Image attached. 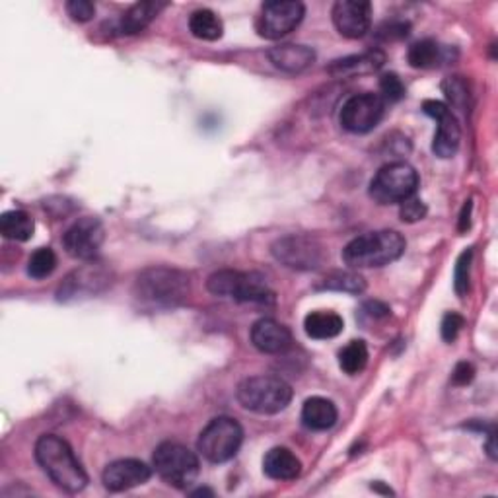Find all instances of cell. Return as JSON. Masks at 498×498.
Segmentation results:
<instances>
[{
	"label": "cell",
	"mask_w": 498,
	"mask_h": 498,
	"mask_svg": "<svg viewBox=\"0 0 498 498\" xmlns=\"http://www.w3.org/2000/svg\"><path fill=\"white\" fill-rule=\"evenodd\" d=\"M267 57L273 63V66L288 74L304 73L316 61L314 49L306 48V45H294V43L276 45V48L269 49Z\"/></svg>",
	"instance_id": "ac0fdd59"
},
{
	"label": "cell",
	"mask_w": 498,
	"mask_h": 498,
	"mask_svg": "<svg viewBox=\"0 0 498 498\" xmlns=\"http://www.w3.org/2000/svg\"><path fill=\"white\" fill-rule=\"evenodd\" d=\"M57 269V256L51 248H39L33 251V256L28 261V275L31 279L43 281L53 275Z\"/></svg>",
	"instance_id": "f1b7e54d"
},
{
	"label": "cell",
	"mask_w": 498,
	"mask_h": 498,
	"mask_svg": "<svg viewBox=\"0 0 498 498\" xmlns=\"http://www.w3.org/2000/svg\"><path fill=\"white\" fill-rule=\"evenodd\" d=\"M419 189V173L407 162H391L370 181V197L378 205H401Z\"/></svg>",
	"instance_id": "8992f818"
},
{
	"label": "cell",
	"mask_w": 498,
	"mask_h": 498,
	"mask_svg": "<svg viewBox=\"0 0 498 498\" xmlns=\"http://www.w3.org/2000/svg\"><path fill=\"white\" fill-rule=\"evenodd\" d=\"M36 459L45 475L65 493L76 494L86 489L88 475L80 466L71 444L57 434H43L36 444Z\"/></svg>",
	"instance_id": "7a4b0ae2"
},
{
	"label": "cell",
	"mask_w": 498,
	"mask_h": 498,
	"mask_svg": "<svg viewBox=\"0 0 498 498\" xmlns=\"http://www.w3.org/2000/svg\"><path fill=\"white\" fill-rule=\"evenodd\" d=\"M153 466L162 481H166L173 489L183 491L195 483L201 463L195 451L183 444L162 442L154 451Z\"/></svg>",
	"instance_id": "52a82bcc"
},
{
	"label": "cell",
	"mask_w": 498,
	"mask_h": 498,
	"mask_svg": "<svg viewBox=\"0 0 498 498\" xmlns=\"http://www.w3.org/2000/svg\"><path fill=\"white\" fill-rule=\"evenodd\" d=\"M407 59L413 68H434L442 61V48L434 39H421L411 45Z\"/></svg>",
	"instance_id": "484cf974"
},
{
	"label": "cell",
	"mask_w": 498,
	"mask_h": 498,
	"mask_svg": "<svg viewBox=\"0 0 498 498\" xmlns=\"http://www.w3.org/2000/svg\"><path fill=\"white\" fill-rule=\"evenodd\" d=\"M423 111L428 115V118H432L438 123V131L434 135V143H432V153L438 158H451L458 153L459 141H461V129L456 115L451 113V109L446 106V103L438 100H426L423 103Z\"/></svg>",
	"instance_id": "5bb4252c"
},
{
	"label": "cell",
	"mask_w": 498,
	"mask_h": 498,
	"mask_svg": "<svg viewBox=\"0 0 498 498\" xmlns=\"http://www.w3.org/2000/svg\"><path fill=\"white\" fill-rule=\"evenodd\" d=\"M66 13L78 24H86L96 16V6L90 0H71V3H66Z\"/></svg>",
	"instance_id": "d6a6232c"
},
{
	"label": "cell",
	"mask_w": 498,
	"mask_h": 498,
	"mask_svg": "<svg viewBox=\"0 0 498 498\" xmlns=\"http://www.w3.org/2000/svg\"><path fill=\"white\" fill-rule=\"evenodd\" d=\"M263 471L275 481H293L302 471V463L288 448H273L263 458Z\"/></svg>",
	"instance_id": "d6986e66"
},
{
	"label": "cell",
	"mask_w": 498,
	"mask_h": 498,
	"mask_svg": "<svg viewBox=\"0 0 498 498\" xmlns=\"http://www.w3.org/2000/svg\"><path fill=\"white\" fill-rule=\"evenodd\" d=\"M337 407L326 398H310L302 407V423L310 431H329L337 423Z\"/></svg>",
	"instance_id": "44dd1931"
},
{
	"label": "cell",
	"mask_w": 498,
	"mask_h": 498,
	"mask_svg": "<svg viewBox=\"0 0 498 498\" xmlns=\"http://www.w3.org/2000/svg\"><path fill=\"white\" fill-rule=\"evenodd\" d=\"M191 494H193V496H201V494H208V496H213L214 493H213V491H208V489H199V491H193Z\"/></svg>",
	"instance_id": "60d3db41"
},
{
	"label": "cell",
	"mask_w": 498,
	"mask_h": 498,
	"mask_svg": "<svg viewBox=\"0 0 498 498\" xmlns=\"http://www.w3.org/2000/svg\"><path fill=\"white\" fill-rule=\"evenodd\" d=\"M150 477H153V469H150L144 461L131 459V458L109 463V466L101 473L103 486L111 493H123V491L135 489V486L148 483Z\"/></svg>",
	"instance_id": "2e32d148"
},
{
	"label": "cell",
	"mask_w": 498,
	"mask_h": 498,
	"mask_svg": "<svg viewBox=\"0 0 498 498\" xmlns=\"http://www.w3.org/2000/svg\"><path fill=\"white\" fill-rule=\"evenodd\" d=\"M306 6L298 0H273L261 6L258 31L265 39H281L302 24Z\"/></svg>",
	"instance_id": "8fae6325"
},
{
	"label": "cell",
	"mask_w": 498,
	"mask_h": 498,
	"mask_svg": "<svg viewBox=\"0 0 498 498\" xmlns=\"http://www.w3.org/2000/svg\"><path fill=\"white\" fill-rule=\"evenodd\" d=\"M166 3H154V0H144V3L133 4L119 20V31L125 36H135V33L146 30L156 16L164 10Z\"/></svg>",
	"instance_id": "ffe728a7"
},
{
	"label": "cell",
	"mask_w": 498,
	"mask_h": 498,
	"mask_svg": "<svg viewBox=\"0 0 498 498\" xmlns=\"http://www.w3.org/2000/svg\"><path fill=\"white\" fill-rule=\"evenodd\" d=\"M103 240H106V228H103L101 220L94 216H84L78 218L76 223L65 232L63 248L71 258L80 261H90L96 259L98 251L103 246Z\"/></svg>",
	"instance_id": "4fadbf2b"
},
{
	"label": "cell",
	"mask_w": 498,
	"mask_h": 498,
	"mask_svg": "<svg viewBox=\"0 0 498 498\" xmlns=\"http://www.w3.org/2000/svg\"><path fill=\"white\" fill-rule=\"evenodd\" d=\"M111 283L113 273L108 265L98 259H90L65 276L59 291H57V300L59 302H76V300L98 296L108 291Z\"/></svg>",
	"instance_id": "9c48e42d"
},
{
	"label": "cell",
	"mask_w": 498,
	"mask_h": 498,
	"mask_svg": "<svg viewBox=\"0 0 498 498\" xmlns=\"http://www.w3.org/2000/svg\"><path fill=\"white\" fill-rule=\"evenodd\" d=\"M368 364V346L364 341H351L339 353V366L345 374H361Z\"/></svg>",
	"instance_id": "83f0119b"
},
{
	"label": "cell",
	"mask_w": 498,
	"mask_h": 498,
	"mask_svg": "<svg viewBox=\"0 0 498 498\" xmlns=\"http://www.w3.org/2000/svg\"><path fill=\"white\" fill-rule=\"evenodd\" d=\"M241 442V424L232 416H216L201 431L199 440H197V450L206 461L224 463L238 454Z\"/></svg>",
	"instance_id": "ba28073f"
},
{
	"label": "cell",
	"mask_w": 498,
	"mask_h": 498,
	"mask_svg": "<svg viewBox=\"0 0 498 498\" xmlns=\"http://www.w3.org/2000/svg\"><path fill=\"white\" fill-rule=\"evenodd\" d=\"M372 489H374V491H380V493H384V494H393L391 489H384V486H380V483H378V485H372Z\"/></svg>",
	"instance_id": "ab89813d"
},
{
	"label": "cell",
	"mask_w": 498,
	"mask_h": 498,
	"mask_svg": "<svg viewBox=\"0 0 498 498\" xmlns=\"http://www.w3.org/2000/svg\"><path fill=\"white\" fill-rule=\"evenodd\" d=\"M386 113V101L381 96L366 92V94H358L346 100L341 109V125L345 131L354 133V135H364L370 133L384 119Z\"/></svg>",
	"instance_id": "7c38bea8"
},
{
	"label": "cell",
	"mask_w": 498,
	"mask_h": 498,
	"mask_svg": "<svg viewBox=\"0 0 498 498\" xmlns=\"http://www.w3.org/2000/svg\"><path fill=\"white\" fill-rule=\"evenodd\" d=\"M191 293L189 275L171 267H150L136 276L133 294L146 310L178 308Z\"/></svg>",
	"instance_id": "6da1fadb"
},
{
	"label": "cell",
	"mask_w": 498,
	"mask_h": 498,
	"mask_svg": "<svg viewBox=\"0 0 498 498\" xmlns=\"http://www.w3.org/2000/svg\"><path fill=\"white\" fill-rule=\"evenodd\" d=\"M471 208H473V203L466 201V205H463L461 216H459V232L469 230V226H471Z\"/></svg>",
	"instance_id": "f35d334b"
},
{
	"label": "cell",
	"mask_w": 498,
	"mask_h": 498,
	"mask_svg": "<svg viewBox=\"0 0 498 498\" xmlns=\"http://www.w3.org/2000/svg\"><path fill=\"white\" fill-rule=\"evenodd\" d=\"M273 258L283 263L288 269L296 271H314L323 263V246L311 236L293 234L276 240L273 243Z\"/></svg>",
	"instance_id": "30bf717a"
},
{
	"label": "cell",
	"mask_w": 498,
	"mask_h": 498,
	"mask_svg": "<svg viewBox=\"0 0 498 498\" xmlns=\"http://www.w3.org/2000/svg\"><path fill=\"white\" fill-rule=\"evenodd\" d=\"M463 326H466V319H463L459 314H456V311H448L442 323H440V333H442V339L446 343H454Z\"/></svg>",
	"instance_id": "e575fe53"
},
{
	"label": "cell",
	"mask_w": 498,
	"mask_h": 498,
	"mask_svg": "<svg viewBox=\"0 0 498 498\" xmlns=\"http://www.w3.org/2000/svg\"><path fill=\"white\" fill-rule=\"evenodd\" d=\"M442 88L446 92L448 100H451V103H454L456 108L466 106V101H467V86L461 80V76H450V78H446Z\"/></svg>",
	"instance_id": "1f68e13d"
},
{
	"label": "cell",
	"mask_w": 498,
	"mask_h": 498,
	"mask_svg": "<svg viewBox=\"0 0 498 498\" xmlns=\"http://www.w3.org/2000/svg\"><path fill=\"white\" fill-rule=\"evenodd\" d=\"M251 343L259 353L283 354L293 346V333L283 323L271 318H263L253 323Z\"/></svg>",
	"instance_id": "e0dca14e"
},
{
	"label": "cell",
	"mask_w": 498,
	"mask_h": 498,
	"mask_svg": "<svg viewBox=\"0 0 498 498\" xmlns=\"http://www.w3.org/2000/svg\"><path fill=\"white\" fill-rule=\"evenodd\" d=\"M238 401L243 409L258 415H276L293 401V388L279 376H251L238 386Z\"/></svg>",
	"instance_id": "277c9868"
},
{
	"label": "cell",
	"mask_w": 498,
	"mask_h": 498,
	"mask_svg": "<svg viewBox=\"0 0 498 498\" xmlns=\"http://www.w3.org/2000/svg\"><path fill=\"white\" fill-rule=\"evenodd\" d=\"M343 328H345V321L339 314H335V311H326V310L310 311L304 319V329L308 333V337L318 341L337 337V335L343 331Z\"/></svg>",
	"instance_id": "603a6c76"
},
{
	"label": "cell",
	"mask_w": 498,
	"mask_h": 498,
	"mask_svg": "<svg viewBox=\"0 0 498 498\" xmlns=\"http://www.w3.org/2000/svg\"><path fill=\"white\" fill-rule=\"evenodd\" d=\"M321 288L346 294H363L366 291V281L354 271H335L323 279Z\"/></svg>",
	"instance_id": "4316f807"
},
{
	"label": "cell",
	"mask_w": 498,
	"mask_h": 498,
	"mask_svg": "<svg viewBox=\"0 0 498 498\" xmlns=\"http://www.w3.org/2000/svg\"><path fill=\"white\" fill-rule=\"evenodd\" d=\"M208 293L214 296L234 298L238 302H249V304H269L275 300V293L267 279L261 273H241L223 269L216 271L206 281Z\"/></svg>",
	"instance_id": "5b68a950"
},
{
	"label": "cell",
	"mask_w": 498,
	"mask_h": 498,
	"mask_svg": "<svg viewBox=\"0 0 498 498\" xmlns=\"http://www.w3.org/2000/svg\"><path fill=\"white\" fill-rule=\"evenodd\" d=\"M407 241L396 230H380L358 236L343 249V261L353 269H378L398 261Z\"/></svg>",
	"instance_id": "3957f363"
},
{
	"label": "cell",
	"mask_w": 498,
	"mask_h": 498,
	"mask_svg": "<svg viewBox=\"0 0 498 498\" xmlns=\"http://www.w3.org/2000/svg\"><path fill=\"white\" fill-rule=\"evenodd\" d=\"M364 310H370L368 314L372 316V318H386V316H389V308L386 304H381V302H368V304H364Z\"/></svg>",
	"instance_id": "74e56055"
},
{
	"label": "cell",
	"mask_w": 498,
	"mask_h": 498,
	"mask_svg": "<svg viewBox=\"0 0 498 498\" xmlns=\"http://www.w3.org/2000/svg\"><path fill=\"white\" fill-rule=\"evenodd\" d=\"M386 63V55L372 49L366 51L363 55H353V57H345V59L335 61L329 66V73L333 76H349V74H363V73H374L378 68Z\"/></svg>",
	"instance_id": "7402d4cb"
},
{
	"label": "cell",
	"mask_w": 498,
	"mask_h": 498,
	"mask_svg": "<svg viewBox=\"0 0 498 498\" xmlns=\"http://www.w3.org/2000/svg\"><path fill=\"white\" fill-rule=\"evenodd\" d=\"M428 213V208L426 205L421 201V199H415V197H411V199L407 201H403L401 203V208H399V216L403 223H419V220H423Z\"/></svg>",
	"instance_id": "836d02e7"
},
{
	"label": "cell",
	"mask_w": 498,
	"mask_h": 498,
	"mask_svg": "<svg viewBox=\"0 0 498 498\" xmlns=\"http://www.w3.org/2000/svg\"><path fill=\"white\" fill-rule=\"evenodd\" d=\"M36 223L26 211H8L0 216V234L13 241H28L33 236Z\"/></svg>",
	"instance_id": "cb8c5ba5"
},
{
	"label": "cell",
	"mask_w": 498,
	"mask_h": 498,
	"mask_svg": "<svg viewBox=\"0 0 498 498\" xmlns=\"http://www.w3.org/2000/svg\"><path fill=\"white\" fill-rule=\"evenodd\" d=\"M189 30L197 39H203V41H218L224 36L223 20H220L218 14H214L213 10H208V8L197 10V13L191 14Z\"/></svg>",
	"instance_id": "d4e9b609"
},
{
	"label": "cell",
	"mask_w": 498,
	"mask_h": 498,
	"mask_svg": "<svg viewBox=\"0 0 498 498\" xmlns=\"http://www.w3.org/2000/svg\"><path fill=\"white\" fill-rule=\"evenodd\" d=\"M473 378H475V368L469 363L456 364L454 372H451V381H454L456 386H467L471 384Z\"/></svg>",
	"instance_id": "8d00e7d4"
},
{
	"label": "cell",
	"mask_w": 498,
	"mask_h": 498,
	"mask_svg": "<svg viewBox=\"0 0 498 498\" xmlns=\"http://www.w3.org/2000/svg\"><path fill=\"white\" fill-rule=\"evenodd\" d=\"M380 92L381 100L399 101L405 96V86L396 73H388L380 78Z\"/></svg>",
	"instance_id": "4dcf8cb0"
},
{
	"label": "cell",
	"mask_w": 498,
	"mask_h": 498,
	"mask_svg": "<svg viewBox=\"0 0 498 498\" xmlns=\"http://www.w3.org/2000/svg\"><path fill=\"white\" fill-rule=\"evenodd\" d=\"M409 33V24L407 22H391V24H386L380 28V38L384 39H401Z\"/></svg>",
	"instance_id": "d590c367"
},
{
	"label": "cell",
	"mask_w": 498,
	"mask_h": 498,
	"mask_svg": "<svg viewBox=\"0 0 498 498\" xmlns=\"http://www.w3.org/2000/svg\"><path fill=\"white\" fill-rule=\"evenodd\" d=\"M471 261H473V249H466L458 258L456 271H454V288L458 296H463L469 288V275H471Z\"/></svg>",
	"instance_id": "f546056e"
},
{
	"label": "cell",
	"mask_w": 498,
	"mask_h": 498,
	"mask_svg": "<svg viewBox=\"0 0 498 498\" xmlns=\"http://www.w3.org/2000/svg\"><path fill=\"white\" fill-rule=\"evenodd\" d=\"M331 16L343 38L361 39L372 26V4L366 0H339L335 3Z\"/></svg>",
	"instance_id": "9a60e30c"
}]
</instances>
